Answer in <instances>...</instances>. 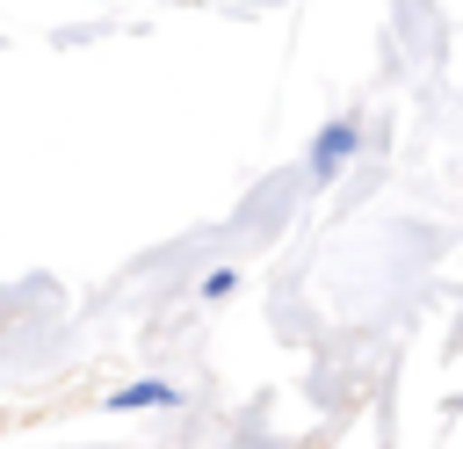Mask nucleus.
I'll list each match as a JSON object with an SVG mask.
<instances>
[{"mask_svg":"<svg viewBox=\"0 0 463 449\" xmlns=\"http://www.w3.org/2000/svg\"><path fill=\"white\" fill-rule=\"evenodd\" d=\"M362 152V123L354 116H333V123H318V138H311V181H340L347 174V159Z\"/></svg>","mask_w":463,"mask_h":449,"instance_id":"1","label":"nucleus"},{"mask_svg":"<svg viewBox=\"0 0 463 449\" xmlns=\"http://www.w3.org/2000/svg\"><path fill=\"white\" fill-rule=\"evenodd\" d=\"M174 398H181V391H174L166 377H137V384H116L101 406H109V413H159V406H174Z\"/></svg>","mask_w":463,"mask_h":449,"instance_id":"2","label":"nucleus"},{"mask_svg":"<svg viewBox=\"0 0 463 449\" xmlns=\"http://www.w3.org/2000/svg\"><path fill=\"white\" fill-rule=\"evenodd\" d=\"M232 290H239V268H210V275L195 282V297H203V304H224Z\"/></svg>","mask_w":463,"mask_h":449,"instance_id":"3","label":"nucleus"}]
</instances>
